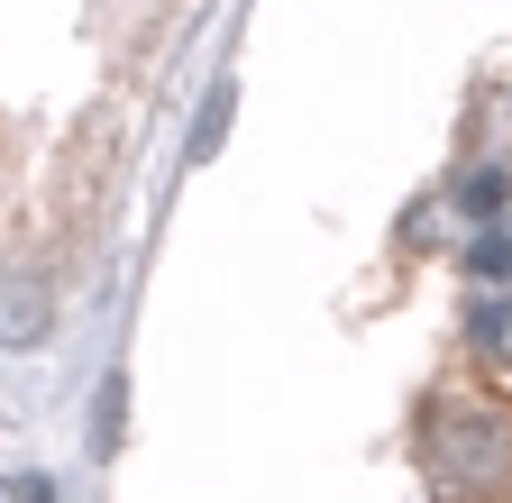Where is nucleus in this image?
<instances>
[{
    "label": "nucleus",
    "mask_w": 512,
    "mask_h": 503,
    "mask_svg": "<svg viewBox=\"0 0 512 503\" xmlns=\"http://www.w3.org/2000/svg\"><path fill=\"white\" fill-rule=\"evenodd\" d=\"M229 101H238V92H229V83H220V92H211V101H202V119H192V165H202V156H211V147H220V129H229Z\"/></svg>",
    "instance_id": "obj_2"
},
{
    "label": "nucleus",
    "mask_w": 512,
    "mask_h": 503,
    "mask_svg": "<svg viewBox=\"0 0 512 503\" xmlns=\"http://www.w3.org/2000/svg\"><path fill=\"white\" fill-rule=\"evenodd\" d=\"M476 339H485L494 357H512V302H485V311H476Z\"/></svg>",
    "instance_id": "obj_4"
},
{
    "label": "nucleus",
    "mask_w": 512,
    "mask_h": 503,
    "mask_svg": "<svg viewBox=\"0 0 512 503\" xmlns=\"http://www.w3.org/2000/svg\"><path fill=\"white\" fill-rule=\"evenodd\" d=\"M467 266H476V275H512V238H503V229H485V238L467 247Z\"/></svg>",
    "instance_id": "obj_3"
},
{
    "label": "nucleus",
    "mask_w": 512,
    "mask_h": 503,
    "mask_svg": "<svg viewBox=\"0 0 512 503\" xmlns=\"http://www.w3.org/2000/svg\"><path fill=\"white\" fill-rule=\"evenodd\" d=\"M467 211H503V174H467Z\"/></svg>",
    "instance_id": "obj_5"
},
{
    "label": "nucleus",
    "mask_w": 512,
    "mask_h": 503,
    "mask_svg": "<svg viewBox=\"0 0 512 503\" xmlns=\"http://www.w3.org/2000/svg\"><path fill=\"white\" fill-rule=\"evenodd\" d=\"M46 339V284L0 275V348H37Z\"/></svg>",
    "instance_id": "obj_1"
}]
</instances>
